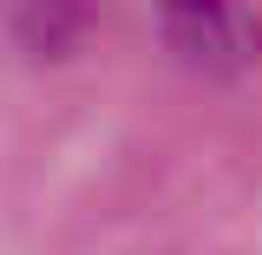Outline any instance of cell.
<instances>
[{
    "label": "cell",
    "mask_w": 262,
    "mask_h": 255,
    "mask_svg": "<svg viewBox=\"0 0 262 255\" xmlns=\"http://www.w3.org/2000/svg\"><path fill=\"white\" fill-rule=\"evenodd\" d=\"M170 46L190 65H249L262 59V20L256 13H229V7H203V13H170L164 20Z\"/></svg>",
    "instance_id": "cell-1"
}]
</instances>
